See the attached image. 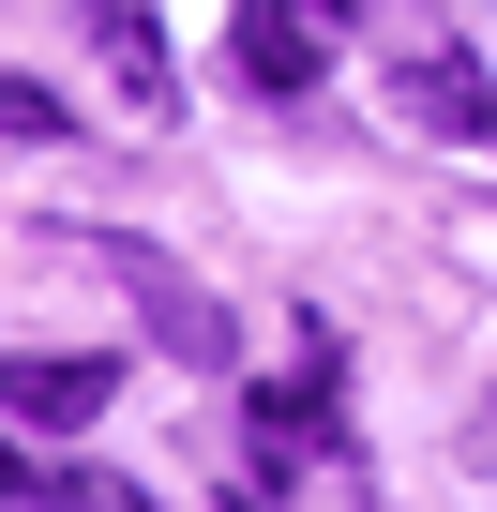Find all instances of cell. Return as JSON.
I'll return each mask as SVG.
<instances>
[{
  "mask_svg": "<svg viewBox=\"0 0 497 512\" xmlns=\"http://www.w3.org/2000/svg\"><path fill=\"white\" fill-rule=\"evenodd\" d=\"M91 256H106V272H121V287H136V332H151L166 362H196V377H211V362L241 347V332H226V302H211L196 272H166V256H151V241H91Z\"/></svg>",
  "mask_w": 497,
  "mask_h": 512,
  "instance_id": "obj_1",
  "label": "cell"
},
{
  "mask_svg": "<svg viewBox=\"0 0 497 512\" xmlns=\"http://www.w3.org/2000/svg\"><path fill=\"white\" fill-rule=\"evenodd\" d=\"M106 392H121V362H106V347H16V362H0V422H31V437L106 422Z\"/></svg>",
  "mask_w": 497,
  "mask_h": 512,
  "instance_id": "obj_2",
  "label": "cell"
},
{
  "mask_svg": "<svg viewBox=\"0 0 497 512\" xmlns=\"http://www.w3.org/2000/svg\"><path fill=\"white\" fill-rule=\"evenodd\" d=\"M392 106H407L422 136H467V151H497V76H482L467 46H407V61H392Z\"/></svg>",
  "mask_w": 497,
  "mask_h": 512,
  "instance_id": "obj_3",
  "label": "cell"
},
{
  "mask_svg": "<svg viewBox=\"0 0 497 512\" xmlns=\"http://www.w3.org/2000/svg\"><path fill=\"white\" fill-rule=\"evenodd\" d=\"M332 16H347V0H241V76H257V91H317Z\"/></svg>",
  "mask_w": 497,
  "mask_h": 512,
  "instance_id": "obj_4",
  "label": "cell"
},
{
  "mask_svg": "<svg viewBox=\"0 0 497 512\" xmlns=\"http://www.w3.org/2000/svg\"><path fill=\"white\" fill-rule=\"evenodd\" d=\"M91 31H106V61H121V106H151V121H166V106H181V61H166V31L136 16V0H91Z\"/></svg>",
  "mask_w": 497,
  "mask_h": 512,
  "instance_id": "obj_5",
  "label": "cell"
},
{
  "mask_svg": "<svg viewBox=\"0 0 497 512\" xmlns=\"http://www.w3.org/2000/svg\"><path fill=\"white\" fill-rule=\"evenodd\" d=\"M0 136H61V91L46 76H0Z\"/></svg>",
  "mask_w": 497,
  "mask_h": 512,
  "instance_id": "obj_6",
  "label": "cell"
}]
</instances>
